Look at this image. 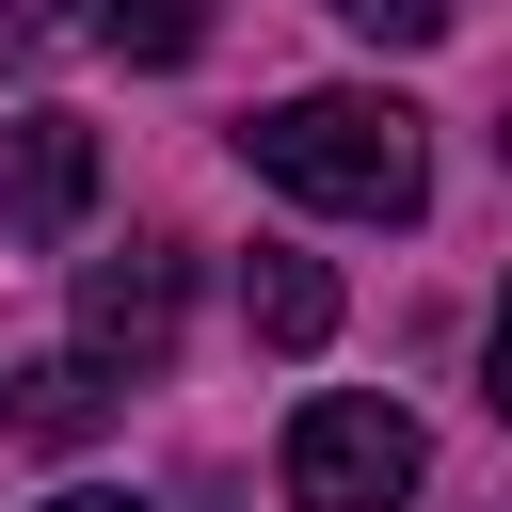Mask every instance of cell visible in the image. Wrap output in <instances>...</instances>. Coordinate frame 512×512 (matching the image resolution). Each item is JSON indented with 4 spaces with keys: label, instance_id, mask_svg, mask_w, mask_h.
<instances>
[{
    "label": "cell",
    "instance_id": "cell-1",
    "mask_svg": "<svg viewBox=\"0 0 512 512\" xmlns=\"http://www.w3.org/2000/svg\"><path fill=\"white\" fill-rule=\"evenodd\" d=\"M240 160H256L272 192L336 208V224H416V208H432V144H416V112H400V96H368V80L272 96V112L240 128Z\"/></svg>",
    "mask_w": 512,
    "mask_h": 512
},
{
    "label": "cell",
    "instance_id": "cell-2",
    "mask_svg": "<svg viewBox=\"0 0 512 512\" xmlns=\"http://www.w3.org/2000/svg\"><path fill=\"white\" fill-rule=\"evenodd\" d=\"M416 416L400 400H368V384H336V400H304L288 416V512H400L416 496Z\"/></svg>",
    "mask_w": 512,
    "mask_h": 512
},
{
    "label": "cell",
    "instance_id": "cell-3",
    "mask_svg": "<svg viewBox=\"0 0 512 512\" xmlns=\"http://www.w3.org/2000/svg\"><path fill=\"white\" fill-rule=\"evenodd\" d=\"M80 224H96V128L32 96L0 128V240H80Z\"/></svg>",
    "mask_w": 512,
    "mask_h": 512
},
{
    "label": "cell",
    "instance_id": "cell-4",
    "mask_svg": "<svg viewBox=\"0 0 512 512\" xmlns=\"http://www.w3.org/2000/svg\"><path fill=\"white\" fill-rule=\"evenodd\" d=\"M176 352V240H128L80 272V368H160Z\"/></svg>",
    "mask_w": 512,
    "mask_h": 512
},
{
    "label": "cell",
    "instance_id": "cell-5",
    "mask_svg": "<svg viewBox=\"0 0 512 512\" xmlns=\"http://www.w3.org/2000/svg\"><path fill=\"white\" fill-rule=\"evenodd\" d=\"M240 320H256L272 352H320V336H336V272L288 256V240H256V256H240Z\"/></svg>",
    "mask_w": 512,
    "mask_h": 512
},
{
    "label": "cell",
    "instance_id": "cell-6",
    "mask_svg": "<svg viewBox=\"0 0 512 512\" xmlns=\"http://www.w3.org/2000/svg\"><path fill=\"white\" fill-rule=\"evenodd\" d=\"M80 32L128 48V64H192V48H208V0H96Z\"/></svg>",
    "mask_w": 512,
    "mask_h": 512
},
{
    "label": "cell",
    "instance_id": "cell-7",
    "mask_svg": "<svg viewBox=\"0 0 512 512\" xmlns=\"http://www.w3.org/2000/svg\"><path fill=\"white\" fill-rule=\"evenodd\" d=\"M16 416H32V432H80V416H96V368H80V352H48V368H32V400H16Z\"/></svg>",
    "mask_w": 512,
    "mask_h": 512
},
{
    "label": "cell",
    "instance_id": "cell-8",
    "mask_svg": "<svg viewBox=\"0 0 512 512\" xmlns=\"http://www.w3.org/2000/svg\"><path fill=\"white\" fill-rule=\"evenodd\" d=\"M320 16H352L368 48H432V32H448V0H320Z\"/></svg>",
    "mask_w": 512,
    "mask_h": 512
},
{
    "label": "cell",
    "instance_id": "cell-9",
    "mask_svg": "<svg viewBox=\"0 0 512 512\" xmlns=\"http://www.w3.org/2000/svg\"><path fill=\"white\" fill-rule=\"evenodd\" d=\"M480 400L512 416V288H496V320H480Z\"/></svg>",
    "mask_w": 512,
    "mask_h": 512
},
{
    "label": "cell",
    "instance_id": "cell-10",
    "mask_svg": "<svg viewBox=\"0 0 512 512\" xmlns=\"http://www.w3.org/2000/svg\"><path fill=\"white\" fill-rule=\"evenodd\" d=\"M48 512H144V496H112V480H64V496H48Z\"/></svg>",
    "mask_w": 512,
    "mask_h": 512
},
{
    "label": "cell",
    "instance_id": "cell-11",
    "mask_svg": "<svg viewBox=\"0 0 512 512\" xmlns=\"http://www.w3.org/2000/svg\"><path fill=\"white\" fill-rule=\"evenodd\" d=\"M48 16H64V0H0V48H32V32H48Z\"/></svg>",
    "mask_w": 512,
    "mask_h": 512
}]
</instances>
